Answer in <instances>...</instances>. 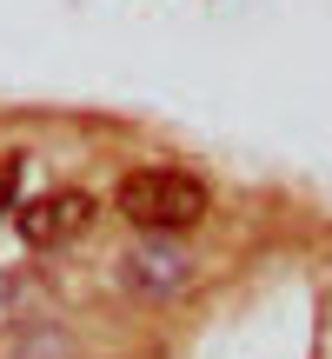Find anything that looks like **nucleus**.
<instances>
[{
  "label": "nucleus",
  "mask_w": 332,
  "mask_h": 359,
  "mask_svg": "<svg viewBox=\"0 0 332 359\" xmlns=\"http://www.w3.org/2000/svg\"><path fill=\"white\" fill-rule=\"evenodd\" d=\"M120 213L140 233H186L206 219V187L179 167H140L120 180Z\"/></svg>",
  "instance_id": "f257e3e1"
},
{
  "label": "nucleus",
  "mask_w": 332,
  "mask_h": 359,
  "mask_svg": "<svg viewBox=\"0 0 332 359\" xmlns=\"http://www.w3.org/2000/svg\"><path fill=\"white\" fill-rule=\"evenodd\" d=\"M13 226H20V240L40 246V253H53V246H74L80 233L93 226V193L60 187V193H40V200H20Z\"/></svg>",
  "instance_id": "f03ea898"
},
{
  "label": "nucleus",
  "mask_w": 332,
  "mask_h": 359,
  "mask_svg": "<svg viewBox=\"0 0 332 359\" xmlns=\"http://www.w3.org/2000/svg\"><path fill=\"white\" fill-rule=\"evenodd\" d=\"M13 180H20V167H13V160H0V206L13 200Z\"/></svg>",
  "instance_id": "7ed1b4c3"
}]
</instances>
